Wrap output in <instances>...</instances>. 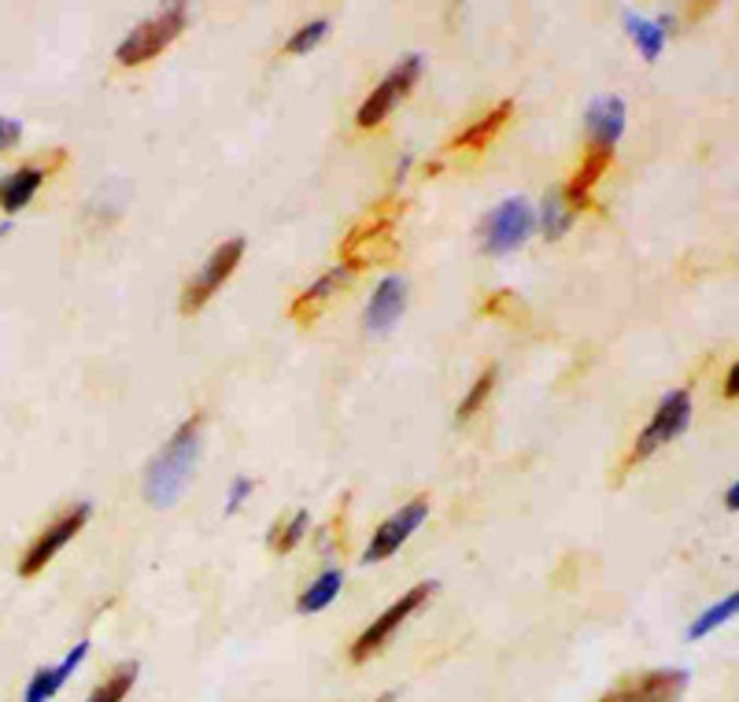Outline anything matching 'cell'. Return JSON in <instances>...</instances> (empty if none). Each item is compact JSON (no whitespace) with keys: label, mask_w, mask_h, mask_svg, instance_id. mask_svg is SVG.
Listing matches in <instances>:
<instances>
[{"label":"cell","mask_w":739,"mask_h":702,"mask_svg":"<svg viewBox=\"0 0 739 702\" xmlns=\"http://www.w3.org/2000/svg\"><path fill=\"white\" fill-rule=\"evenodd\" d=\"M625 133V101L621 96H602L588 107V138L591 144H610Z\"/></svg>","instance_id":"obj_17"},{"label":"cell","mask_w":739,"mask_h":702,"mask_svg":"<svg viewBox=\"0 0 739 702\" xmlns=\"http://www.w3.org/2000/svg\"><path fill=\"white\" fill-rule=\"evenodd\" d=\"M200 425H203L200 411L185 418L178 433L171 436V444L163 447V452L155 455V463L149 466L144 495H149L152 506H171L181 495L185 484H189L192 466H197V452H200Z\"/></svg>","instance_id":"obj_2"},{"label":"cell","mask_w":739,"mask_h":702,"mask_svg":"<svg viewBox=\"0 0 739 702\" xmlns=\"http://www.w3.org/2000/svg\"><path fill=\"white\" fill-rule=\"evenodd\" d=\"M185 23H189L185 4H171L167 12L144 19L138 31H133L119 48H115V60H119L122 67H141V63L155 60V56H160L163 48H167L174 37L185 31Z\"/></svg>","instance_id":"obj_4"},{"label":"cell","mask_w":739,"mask_h":702,"mask_svg":"<svg viewBox=\"0 0 739 702\" xmlns=\"http://www.w3.org/2000/svg\"><path fill=\"white\" fill-rule=\"evenodd\" d=\"M407 307V281L403 278H385L382 285L374 289V296H370V307H366V329L370 334H388V329L400 321Z\"/></svg>","instance_id":"obj_14"},{"label":"cell","mask_w":739,"mask_h":702,"mask_svg":"<svg viewBox=\"0 0 739 702\" xmlns=\"http://www.w3.org/2000/svg\"><path fill=\"white\" fill-rule=\"evenodd\" d=\"M85 655H90V643H74V651H67L63 655V662L60 666H45V669H37L34 677H31V685H26V695H23V702H48L60 691L63 685H67V677L82 666L85 662Z\"/></svg>","instance_id":"obj_15"},{"label":"cell","mask_w":739,"mask_h":702,"mask_svg":"<svg viewBox=\"0 0 739 702\" xmlns=\"http://www.w3.org/2000/svg\"><path fill=\"white\" fill-rule=\"evenodd\" d=\"M241 256H245V241L241 237H233V241H226V245H219L215 251H211L208 262H203V270L181 292V315H197V311L222 289V281L237 270Z\"/></svg>","instance_id":"obj_8"},{"label":"cell","mask_w":739,"mask_h":702,"mask_svg":"<svg viewBox=\"0 0 739 702\" xmlns=\"http://www.w3.org/2000/svg\"><path fill=\"white\" fill-rule=\"evenodd\" d=\"M251 489H256V484H251L248 477H237V481H233V489H230V503H226V511H230V514L237 511V506L248 500V492H251Z\"/></svg>","instance_id":"obj_28"},{"label":"cell","mask_w":739,"mask_h":702,"mask_svg":"<svg viewBox=\"0 0 739 702\" xmlns=\"http://www.w3.org/2000/svg\"><path fill=\"white\" fill-rule=\"evenodd\" d=\"M736 377H739V366L732 363V366H728V374H725V385H722L725 399H736Z\"/></svg>","instance_id":"obj_30"},{"label":"cell","mask_w":739,"mask_h":702,"mask_svg":"<svg viewBox=\"0 0 739 702\" xmlns=\"http://www.w3.org/2000/svg\"><path fill=\"white\" fill-rule=\"evenodd\" d=\"M377 702H396V691H388V695H382Z\"/></svg>","instance_id":"obj_32"},{"label":"cell","mask_w":739,"mask_h":702,"mask_svg":"<svg viewBox=\"0 0 739 702\" xmlns=\"http://www.w3.org/2000/svg\"><path fill=\"white\" fill-rule=\"evenodd\" d=\"M326 31H329V19H315V23H304V26H300V31L285 42V52H289V56H304V52H310V48H315V45L326 37Z\"/></svg>","instance_id":"obj_27"},{"label":"cell","mask_w":739,"mask_h":702,"mask_svg":"<svg viewBox=\"0 0 739 702\" xmlns=\"http://www.w3.org/2000/svg\"><path fill=\"white\" fill-rule=\"evenodd\" d=\"M403 211H407V203L396 197L374 203V208L348 230L344 245H340V267L352 274V270L392 259L396 248H400V241H396V222H400Z\"/></svg>","instance_id":"obj_1"},{"label":"cell","mask_w":739,"mask_h":702,"mask_svg":"<svg viewBox=\"0 0 739 702\" xmlns=\"http://www.w3.org/2000/svg\"><path fill=\"white\" fill-rule=\"evenodd\" d=\"M433 592H436V584L433 581H425V584H414L411 592H403L400 599L388 607L382 618L374 621L366 632H359V640L352 643V662H366L370 655H377V651L385 647L388 640H392V632L403 625L407 618H411L414 610H422V602H430L433 599Z\"/></svg>","instance_id":"obj_6"},{"label":"cell","mask_w":739,"mask_h":702,"mask_svg":"<svg viewBox=\"0 0 739 702\" xmlns=\"http://www.w3.org/2000/svg\"><path fill=\"white\" fill-rule=\"evenodd\" d=\"M688 688V669H650L625 677L599 702H677Z\"/></svg>","instance_id":"obj_10"},{"label":"cell","mask_w":739,"mask_h":702,"mask_svg":"<svg viewBox=\"0 0 739 702\" xmlns=\"http://www.w3.org/2000/svg\"><path fill=\"white\" fill-rule=\"evenodd\" d=\"M90 514H93L90 503L67 506L60 518H56L52 525H45L42 536H37L31 548H26V554L19 559V573H23V577H37V573H42L45 565L56 559V551L67 548V540H74V536L82 533V525L90 522Z\"/></svg>","instance_id":"obj_5"},{"label":"cell","mask_w":739,"mask_h":702,"mask_svg":"<svg viewBox=\"0 0 739 702\" xmlns=\"http://www.w3.org/2000/svg\"><path fill=\"white\" fill-rule=\"evenodd\" d=\"M532 226H537V219H532V208L525 200H503L500 208H495L489 219H484V251H492V256H507V251L521 248L525 241H529Z\"/></svg>","instance_id":"obj_9"},{"label":"cell","mask_w":739,"mask_h":702,"mask_svg":"<svg viewBox=\"0 0 739 702\" xmlns=\"http://www.w3.org/2000/svg\"><path fill=\"white\" fill-rule=\"evenodd\" d=\"M495 374H500V370L489 366V370H484V374L478 377V382H473V388H470V393H466V399L459 403V414H455V418H459V422H470V418L478 414L484 403H489V396H492V388H495Z\"/></svg>","instance_id":"obj_25"},{"label":"cell","mask_w":739,"mask_h":702,"mask_svg":"<svg viewBox=\"0 0 739 702\" xmlns=\"http://www.w3.org/2000/svg\"><path fill=\"white\" fill-rule=\"evenodd\" d=\"M573 222V211L566 208V200H562V189L548 192V200H543V233H548L551 241H559L562 233L570 230Z\"/></svg>","instance_id":"obj_24"},{"label":"cell","mask_w":739,"mask_h":702,"mask_svg":"<svg viewBox=\"0 0 739 702\" xmlns=\"http://www.w3.org/2000/svg\"><path fill=\"white\" fill-rule=\"evenodd\" d=\"M19 133H23V126L12 122V119H0V149H12L19 141Z\"/></svg>","instance_id":"obj_29"},{"label":"cell","mask_w":739,"mask_h":702,"mask_svg":"<svg viewBox=\"0 0 739 702\" xmlns=\"http://www.w3.org/2000/svg\"><path fill=\"white\" fill-rule=\"evenodd\" d=\"M418 74H422V60H418V56H407L403 63H396L392 71L382 78V85H377V90L363 101V107H359V115H355V122L363 126V130L382 126L388 119V112H392V107L414 90Z\"/></svg>","instance_id":"obj_7"},{"label":"cell","mask_w":739,"mask_h":702,"mask_svg":"<svg viewBox=\"0 0 739 702\" xmlns=\"http://www.w3.org/2000/svg\"><path fill=\"white\" fill-rule=\"evenodd\" d=\"M625 26H629L632 42L640 45V52H644L647 60H658V52H662V45H666V26L650 23V19H640V15H629Z\"/></svg>","instance_id":"obj_21"},{"label":"cell","mask_w":739,"mask_h":702,"mask_svg":"<svg viewBox=\"0 0 739 702\" xmlns=\"http://www.w3.org/2000/svg\"><path fill=\"white\" fill-rule=\"evenodd\" d=\"M610 160H614V149H610V144H591L588 141L585 160H580V167L573 171L570 185L562 189V200H566L570 211L591 208V189H596V182L610 171Z\"/></svg>","instance_id":"obj_13"},{"label":"cell","mask_w":739,"mask_h":702,"mask_svg":"<svg viewBox=\"0 0 739 702\" xmlns=\"http://www.w3.org/2000/svg\"><path fill=\"white\" fill-rule=\"evenodd\" d=\"M67 163V152L63 149H52L45 155H37L34 163H26V167L12 171L8 178H0V211L15 214L23 211L26 203L37 197V189H42L45 174H52L56 167H63Z\"/></svg>","instance_id":"obj_11"},{"label":"cell","mask_w":739,"mask_h":702,"mask_svg":"<svg viewBox=\"0 0 739 702\" xmlns=\"http://www.w3.org/2000/svg\"><path fill=\"white\" fill-rule=\"evenodd\" d=\"M133 680H138V662H122V666H115L108 677H104V685L93 688V695L85 702H122L130 695Z\"/></svg>","instance_id":"obj_20"},{"label":"cell","mask_w":739,"mask_h":702,"mask_svg":"<svg viewBox=\"0 0 739 702\" xmlns=\"http://www.w3.org/2000/svg\"><path fill=\"white\" fill-rule=\"evenodd\" d=\"M736 495H739V484H732V489H728V495H725V503H728V511H736Z\"/></svg>","instance_id":"obj_31"},{"label":"cell","mask_w":739,"mask_h":702,"mask_svg":"<svg viewBox=\"0 0 739 702\" xmlns=\"http://www.w3.org/2000/svg\"><path fill=\"white\" fill-rule=\"evenodd\" d=\"M425 514H430V500H425V495H418L414 503L400 506V511H396L385 525H377V533H374V540H370L363 562H385L388 554L400 551L403 543L411 540V533L425 522Z\"/></svg>","instance_id":"obj_12"},{"label":"cell","mask_w":739,"mask_h":702,"mask_svg":"<svg viewBox=\"0 0 739 702\" xmlns=\"http://www.w3.org/2000/svg\"><path fill=\"white\" fill-rule=\"evenodd\" d=\"M481 315H489V318H503V321H525V304L518 300V292H511V289H495L489 300L481 304Z\"/></svg>","instance_id":"obj_23"},{"label":"cell","mask_w":739,"mask_h":702,"mask_svg":"<svg viewBox=\"0 0 739 702\" xmlns=\"http://www.w3.org/2000/svg\"><path fill=\"white\" fill-rule=\"evenodd\" d=\"M511 112H514V101H503L495 104L489 115H481L478 122H470L459 138L447 141V149H484L489 141H495V133L503 130V126L511 122Z\"/></svg>","instance_id":"obj_18"},{"label":"cell","mask_w":739,"mask_h":702,"mask_svg":"<svg viewBox=\"0 0 739 702\" xmlns=\"http://www.w3.org/2000/svg\"><path fill=\"white\" fill-rule=\"evenodd\" d=\"M688 422H692V396H688L684 388H680V393H669L662 403L655 407V418L644 425V433L636 436V444L629 447L625 463H621V473L636 470L644 458H650L662 444H669L673 436L684 433ZM621 473H618V481H621Z\"/></svg>","instance_id":"obj_3"},{"label":"cell","mask_w":739,"mask_h":702,"mask_svg":"<svg viewBox=\"0 0 739 702\" xmlns=\"http://www.w3.org/2000/svg\"><path fill=\"white\" fill-rule=\"evenodd\" d=\"M736 607H739V596H736V592H732V596H728V599L714 602V607H709L706 613H699V618H695V625L688 629V636H692V640H703L706 632H714L717 625H725V621H728V618H732V613H736Z\"/></svg>","instance_id":"obj_26"},{"label":"cell","mask_w":739,"mask_h":702,"mask_svg":"<svg viewBox=\"0 0 739 702\" xmlns=\"http://www.w3.org/2000/svg\"><path fill=\"white\" fill-rule=\"evenodd\" d=\"M340 584H344V577H340V570H326L322 577H318L315 584H307L304 596L296 599L300 613H318V610H326L329 602L337 599Z\"/></svg>","instance_id":"obj_19"},{"label":"cell","mask_w":739,"mask_h":702,"mask_svg":"<svg viewBox=\"0 0 739 702\" xmlns=\"http://www.w3.org/2000/svg\"><path fill=\"white\" fill-rule=\"evenodd\" d=\"M348 281V270L344 267H337V270H329V274H322L315 281L310 289H304L300 296L293 300V307H289V315H293V321H300V326H310L318 315H322V307L329 304V296L344 285Z\"/></svg>","instance_id":"obj_16"},{"label":"cell","mask_w":739,"mask_h":702,"mask_svg":"<svg viewBox=\"0 0 739 702\" xmlns=\"http://www.w3.org/2000/svg\"><path fill=\"white\" fill-rule=\"evenodd\" d=\"M307 525H310L307 511H296V514H289L285 522H278L274 533H270V551H274V554H289L307 536Z\"/></svg>","instance_id":"obj_22"}]
</instances>
